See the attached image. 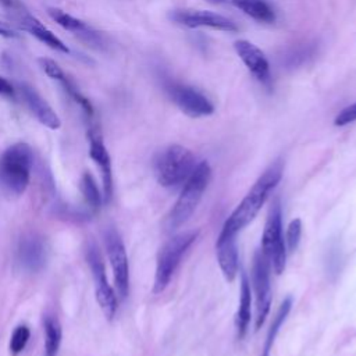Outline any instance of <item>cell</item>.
I'll list each match as a JSON object with an SVG mask.
<instances>
[{
  "label": "cell",
  "instance_id": "13",
  "mask_svg": "<svg viewBox=\"0 0 356 356\" xmlns=\"http://www.w3.org/2000/svg\"><path fill=\"white\" fill-rule=\"evenodd\" d=\"M234 49L249 72L263 85H268L271 82L270 64L264 56V53L252 42L241 39L234 43Z\"/></svg>",
  "mask_w": 356,
  "mask_h": 356
},
{
  "label": "cell",
  "instance_id": "8",
  "mask_svg": "<svg viewBox=\"0 0 356 356\" xmlns=\"http://www.w3.org/2000/svg\"><path fill=\"white\" fill-rule=\"evenodd\" d=\"M104 248L113 270L114 284L117 293L121 299H125L129 292V264L124 242L115 228L108 227L104 234Z\"/></svg>",
  "mask_w": 356,
  "mask_h": 356
},
{
  "label": "cell",
  "instance_id": "7",
  "mask_svg": "<svg viewBox=\"0 0 356 356\" xmlns=\"http://www.w3.org/2000/svg\"><path fill=\"white\" fill-rule=\"evenodd\" d=\"M85 259L93 277L95 295H96L97 305L100 306L106 318L113 320L118 309V299L114 289L108 284L106 267H104L100 250L95 242L88 243L85 249Z\"/></svg>",
  "mask_w": 356,
  "mask_h": 356
},
{
  "label": "cell",
  "instance_id": "11",
  "mask_svg": "<svg viewBox=\"0 0 356 356\" xmlns=\"http://www.w3.org/2000/svg\"><path fill=\"white\" fill-rule=\"evenodd\" d=\"M47 260V246L38 234L24 235L15 249V263L18 268L28 274L39 273Z\"/></svg>",
  "mask_w": 356,
  "mask_h": 356
},
{
  "label": "cell",
  "instance_id": "5",
  "mask_svg": "<svg viewBox=\"0 0 356 356\" xmlns=\"http://www.w3.org/2000/svg\"><path fill=\"white\" fill-rule=\"evenodd\" d=\"M197 235H199L197 231L182 232L172 236L161 246L157 254V263H156V273H154V282H153L154 293H160L167 288L182 256L189 249V246L196 241Z\"/></svg>",
  "mask_w": 356,
  "mask_h": 356
},
{
  "label": "cell",
  "instance_id": "23",
  "mask_svg": "<svg viewBox=\"0 0 356 356\" xmlns=\"http://www.w3.org/2000/svg\"><path fill=\"white\" fill-rule=\"evenodd\" d=\"M47 13H49L50 18L54 22H57L61 28H64V29H67L70 32H74L76 35H83L85 32H88L90 29L83 21L72 17L71 14H67L65 11H63L60 8L51 7V8L47 10Z\"/></svg>",
  "mask_w": 356,
  "mask_h": 356
},
{
  "label": "cell",
  "instance_id": "27",
  "mask_svg": "<svg viewBox=\"0 0 356 356\" xmlns=\"http://www.w3.org/2000/svg\"><path fill=\"white\" fill-rule=\"evenodd\" d=\"M38 63L40 64L42 70L46 72L47 76H50V78H53V79H57V81H60V82L65 78V74L63 72V70L60 68V65H58L54 60L47 58V57H40V58L38 60Z\"/></svg>",
  "mask_w": 356,
  "mask_h": 356
},
{
  "label": "cell",
  "instance_id": "29",
  "mask_svg": "<svg viewBox=\"0 0 356 356\" xmlns=\"http://www.w3.org/2000/svg\"><path fill=\"white\" fill-rule=\"evenodd\" d=\"M0 95L3 96H10L13 97L14 96V88L13 85L3 76H0Z\"/></svg>",
  "mask_w": 356,
  "mask_h": 356
},
{
  "label": "cell",
  "instance_id": "10",
  "mask_svg": "<svg viewBox=\"0 0 356 356\" xmlns=\"http://www.w3.org/2000/svg\"><path fill=\"white\" fill-rule=\"evenodd\" d=\"M253 286L256 293V317L254 327L259 330L270 312L271 288H270V263L261 249L254 253L253 259Z\"/></svg>",
  "mask_w": 356,
  "mask_h": 356
},
{
  "label": "cell",
  "instance_id": "17",
  "mask_svg": "<svg viewBox=\"0 0 356 356\" xmlns=\"http://www.w3.org/2000/svg\"><path fill=\"white\" fill-rule=\"evenodd\" d=\"M21 26L24 31L29 32L32 36H35L39 42L44 43L46 46H49L50 49L53 50H57V51H61V53H65L68 54L70 53V49L67 47V44L60 39L57 38L50 29H47L39 19H36L35 17L32 15H25L22 19H21Z\"/></svg>",
  "mask_w": 356,
  "mask_h": 356
},
{
  "label": "cell",
  "instance_id": "26",
  "mask_svg": "<svg viewBox=\"0 0 356 356\" xmlns=\"http://www.w3.org/2000/svg\"><path fill=\"white\" fill-rule=\"evenodd\" d=\"M300 236H302V220L293 218L286 228V238H285L289 252L296 250V248L299 246V242H300Z\"/></svg>",
  "mask_w": 356,
  "mask_h": 356
},
{
  "label": "cell",
  "instance_id": "25",
  "mask_svg": "<svg viewBox=\"0 0 356 356\" xmlns=\"http://www.w3.org/2000/svg\"><path fill=\"white\" fill-rule=\"evenodd\" d=\"M65 92L70 95V97L82 108V111L88 115V117H92L93 115V106L92 103L89 102V99H86L78 89L76 86L65 76L63 81H61Z\"/></svg>",
  "mask_w": 356,
  "mask_h": 356
},
{
  "label": "cell",
  "instance_id": "31",
  "mask_svg": "<svg viewBox=\"0 0 356 356\" xmlns=\"http://www.w3.org/2000/svg\"><path fill=\"white\" fill-rule=\"evenodd\" d=\"M0 4H3L6 7H10L13 4V1L11 0H0Z\"/></svg>",
  "mask_w": 356,
  "mask_h": 356
},
{
  "label": "cell",
  "instance_id": "19",
  "mask_svg": "<svg viewBox=\"0 0 356 356\" xmlns=\"http://www.w3.org/2000/svg\"><path fill=\"white\" fill-rule=\"evenodd\" d=\"M43 332H44V356H57L61 345L63 328L56 314H51V313L44 314Z\"/></svg>",
  "mask_w": 356,
  "mask_h": 356
},
{
  "label": "cell",
  "instance_id": "12",
  "mask_svg": "<svg viewBox=\"0 0 356 356\" xmlns=\"http://www.w3.org/2000/svg\"><path fill=\"white\" fill-rule=\"evenodd\" d=\"M170 17L174 22L188 28H211L224 32L238 31L232 19L207 10H175Z\"/></svg>",
  "mask_w": 356,
  "mask_h": 356
},
{
  "label": "cell",
  "instance_id": "32",
  "mask_svg": "<svg viewBox=\"0 0 356 356\" xmlns=\"http://www.w3.org/2000/svg\"><path fill=\"white\" fill-rule=\"evenodd\" d=\"M209 3H211V4H221V3H224L225 0H207Z\"/></svg>",
  "mask_w": 356,
  "mask_h": 356
},
{
  "label": "cell",
  "instance_id": "28",
  "mask_svg": "<svg viewBox=\"0 0 356 356\" xmlns=\"http://www.w3.org/2000/svg\"><path fill=\"white\" fill-rule=\"evenodd\" d=\"M356 121V102L352 103L350 106L345 107L343 110H341L335 120H334V125L337 127H343V125H348L350 122H355Z\"/></svg>",
  "mask_w": 356,
  "mask_h": 356
},
{
  "label": "cell",
  "instance_id": "15",
  "mask_svg": "<svg viewBox=\"0 0 356 356\" xmlns=\"http://www.w3.org/2000/svg\"><path fill=\"white\" fill-rule=\"evenodd\" d=\"M22 97L29 107V110L35 114L38 121L50 129H58L61 127V120L56 114V111L50 107V104L29 85H19Z\"/></svg>",
  "mask_w": 356,
  "mask_h": 356
},
{
  "label": "cell",
  "instance_id": "16",
  "mask_svg": "<svg viewBox=\"0 0 356 356\" xmlns=\"http://www.w3.org/2000/svg\"><path fill=\"white\" fill-rule=\"evenodd\" d=\"M216 253L220 268L227 281H234L238 274V250L235 236L220 232L216 242Z\"/></svg>",
  "mask_w": 356,
  "mask_h": 356
},
{
  "label": "cell",
  "instance_id": "18",
  "mask_svg": "<svg viewBox=\"0 0 356 356\" xmlns=\"http://www.w3.org/2000/svg\"><path fill=\"white\" fill-rule=\"evenodd\" d=\"M250 306H252V293H250V285L248 281L246 274H242L241 280V291H239V306L236 312L235 325H236V335L239 339H242L249 328L250 324Z\"/></svg>",
  "mask_w": 356,
  "mask_h": 356
},
{
  "label": "cell",
  "instance_id": "20",
  "mask_svg": "<svg viewBox=\"0 0 356 356\" xmlns=\"http://www.w3.org/2000/svg\"><path fill=\"white\" fill-rule=\"evenodd\" d=\"M232 4L259 22L271 24L275 21V13L266 0H232Z\"/></svg>",
  "mask_w": 356,
  "mask_h": 356
},
{
  "label": "cell",
  "instance_id": "2",
  "mask_svg": "<svg viewBox=\"0 0 356 356\" xmlns=\"http://www.w3.org/2000/svg\"><path fill=\"white\" fill-rule=\"evenodd\" d=\"M32 165L33 152L28 143L8 146L0 156V189L7 195H22L29 185Z\"/></svg>",
  "mask_w": 356,
  "mask_h": 356
},
{
  "label": "cell",
  "instance_id": "3",
  "mask_svg": "<svg viewBox=\"0 0 356 356\" xmlns=\"http://www.w3.org/2000/svg\"><path fill=\"white\" fill-rule=\"evenodd\" d=\"M211 178L210 164L203 160L196 164L191 177L185 181V185L172 206L170 214L167 216V229L172 231L181 227L188 218L192 216L195 209L197 207L204 191Z\"/></svg>",
  "mask_w": 356,
  "mask_h": 356
},
{
  "label": "cell",
  "instance_id": "30",
  "mask_svg": "<svg viewBox=\"0 0 356 356\" xmlns=\"http://www.w3.org/2000/svg\"><path fill=\"white\" fill-rule=\"evenodd\" d=\"M0 36H4V38H17V33H15L13 29L7 28L6 25H3V24L0 22Z\"/></svg>",
  "mask_w": 356,
  "mask_h": 356
},
{
  "label": "cell",
  "instance_id": "9",
  "mask_svg": "<svg viewBox=\"0 0 356 356\" xmlns=\"http://www.w3.org/2000/svg\"><path fill=\"white\" fill-rule=\"evenodd\" d=\"M165 90L177 107L192 118L206 117L214 113V106L211 102L203 93L189 85L170 81L165 85Z\"/></svg>",
  "mask_w": 356,
  "mask_h": 356
},
{
  "label": "cell",
  "instance_id": "14",
  "mask_svg": "<svg viewBox=\"0 0 356 356\" xmlns=\"http://www.w3.org/2000/svg\"><path fill=\"white\" fill-rule=\"evenodd\" d=\"M89 154L90 159L97 165L100 174H102V182H103V197L104 202H110L113 196V171H111V159L110 154L103 143L102 135L97 131H89Z\"/></svg>",
  "mask_w": 356,
  "mask_h": 356
},
{
  "label": "cell",
  "instance_id": "24",
  "mask_svg": "<svg viewBox=\"0 0 356 356\" xmlns=\"http://www.w3.org/2000/svg\"><path fill=\"white\" fill-rule=\"evenodd\" d=\"M29 338H31V330L28 325L21 324V325L15 327L11 334L10 343H8L11 356H18L26 348Z\"/></svg>",
  "mask_w": 356,
  "mask_h": 356
},
{
  "label": "cell",
  "instance_id": "4",
  "mask_svg": "<svg viewBox=\"0 0 356 356\" xmlns=\"http://www.w3.org/2000/svg\"><path fill=\"white\" fill-rule=\"evenodd\" d=\"M196 164V157L189 149L181 145H171L156 156L154 175L161 186L172 188L185 182Z\"/></svg>",
  "mask_w": 356,
  "mask_h": 356
},
{
  "label": "cell",
  "instance_id": "6",
  "mask_svg": "<svg viewBox=\"0 0 356 356\" xmlns=\"http://www.w3.org/2000/svg\"><path fill=\"white\" fill-rule=\"evenodd\" d=\"M261 252L267 257L270 267L275 274H282L286 263V248L282 235V216L281 204L278 200H274L263 231L261 236Z\"/></svg>",
  "mask_w": 356,
  "mask_h": 356
},
{
  "label": "cell",
  "instance_id": "22",
  "mask_svg": "<svg viewBox=\"0 0 356 356\" xmlns=\"http://www.w3.org/2000/svg\"><path fill=\"white\" fill-rule=\"evenodd\" d=\"M81 192L83 195L85 203L92 211H97L102 207V203L104 202L103 193L99 189V185L95 179V177L90 172H83L79 182Z\"/></svg>",
  "mask_w": 356,
  "mask_h": 356
},
{
  "label": "cell",
  "instance_id": "1",
  "mask_svg": "<svg viewBox=\"0 0 356 356\" xmlns=\"http://www.w3.org/2000/svg\"><path fill=\"white\" fill-rule=\"evenodd\" d=\"M282 172H284V163L281 159H278L257 178V181L253 184V186L242 199V202L225 220L221 232L235 236L248 224H250L253 218L257 216V213L260 211L264 202L267 200L270 192L281 181Z\"/></svg>",
  "mask_w": 356,
  "mask_h": 356
},
{
  "label": "cell",
  "instance_id": "21",
  "mask_svg": "<svg viewBox=\"0 0 356 356\" xmlns=\"http://www.w3.org/2000/svg\"><path fill=\"white\" fill-rule=\"evenodd\" d=\"M291 307H292V298L291 296H286L281 305L278 306L277 309V313L271 321V325L267 331V335H266V341H264V345H263V349H261V355L260 356H270V352L273 349V345H274V341L277 338V334L280 332V328L281 325L284 324V321L286 320L289 312H291Z\"/></svg>",
  "mask_w": 356,
  "mask_h": 356
}]
</instances>
